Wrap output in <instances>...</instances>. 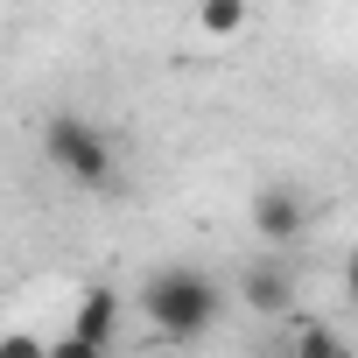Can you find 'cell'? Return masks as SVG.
Masks as SVG:
<instances>
[{
    "label": "cell",
    "instance_id": "obj_9",
    "mask_svg": "<svg viewBox=\"0 0 358 358\" xmlns=\"http://www.w3.org/2000/svg\"><path fill=\"white\" fill-rule=\"evenodd\" d=\"M0 358H50V344H36L29 330H8L0 337Z\"/></svg>",
    "mask_w": 358,
    "mask_h": 358
},
{
    "label": "cell",
    "instance_id": "obj_3",
    "mask_svg": "<svg viewBox=\"0 0 358 358\" xmlns=\"http://www.w3.org/2000/svg\"><path fill=\"white\" fill-rule=\"evenodd\" d=\"M302 225H309V204H302V190H288V183H267V190H253V232H260L267 246H288V239H302Z\"/></svg>",
    "mask_w": 358,
    "mask_h": 358
},
{
    "label": "cell",
    "instance_id": "obj_11",
    "mask_svg": "<svg viewBox=\"0 0 358 358\" xmlns=\"http://www.w3.org/2000/svg\"><path fill=\"white\" fill-rule=\"evenodd\" d=\"M288 358H302V351H288Z\"/></svg>",
    "mask_w": 358,
    "mask_h": 358
},
{
    "label": "cell",
    "instance_id": "obj_5",
    "mask_svg": "<svg viewBox=\"0 0 358 358\" xmlns=\"http://www.w3.org/2000/svg\"><path fill=\"white\" fill-rule=\"evenodd\" d=\"M71 330L92 337V344H113V330H120V295H113V288H85L78 309H71Z\"/></svg>",
    "mask_w": 358,
    "mask_h": 358
},
{
    "label": "cell",
    "instance_id": "obj_7",
    "mask_svg": "<svg viewBox=\"0 0 358 358\" xmlns=\"http://www.w3.org/2000/svg\"><path fill=\"white\" fill-rule=\"evenodd\" d=\"M197 29H204V36H225V43H232V36L246 29V0H204V8H197Z\"/></svg>",
    "mask_w": 358,
    "mask_h": 358
},
{
    "label": "cell",
    "instance_id": "obj_10",
    "mask_svg": "<svg viewBox=\"0 0 358 358\" xmlns=\"http://www.w3.org/2000/svg\"><path fill=\"white\" fill-rule=\"evenodd\" d=\"M344 295H351V302H358V253H351V260H344Z\"/></svg>",
    "mask_w": 358,
    "mask_h": 358
},
{
    "label": "cell",
    "instance_id": "obj_2",
    "mask_svg": "<svg viewBox=\"0 0 358 358\" xmlns=\"http://www.w3.org/2000/svg\"><path fill=\"white\" fill-rule=\"evenodd\" d=\"M43 155L57 162V176H71L78 190H120V148L99 120L85 113H50L43 127Z\"/></svg>",
    "mask_w": 358,
    "mask_h": 358
},
{
    "label": "cell",
    "instance_id": "obj_4",
    "mask_svg": "<svg viewBox=\"0 0 358 358\" xmlns=\"http://www.w3.org/2000/svg\"><path fill=\"white\" fill-rule=\"evenodd\" d=\"M239 295H246V309H260V316H295V274H288L281 260H253V267L239 274Z\"/></svg>",
    "mask_w": 358,
    "mask_h": 358
},
{
    "label": "cell",
    "instance_id": "obj_1",
    "mask_svg": "<svg viewBox=\"0 0 358 358\" xmlns=\"http://www.w3.org/2000/svg\"><path fill=\"white\" fill-rule=\"evenodd\" d=\"M218 309H225V295H218V281H211L204 267H155V274L141 281V316H148L155 337H169V344H197V337L218 323Z\"/></svg>",
    "mask_w": 358,
    "mask_h": 358
},
{
    "label": "cell",
    "instance_id": "obj_8",
    "mask_svg": "<svg viewBox=\"0 0 358 358\" xmlns=\"http://www.w3.org/2000/svg\"><path fill=\"white\" fill-rule=\"evenodd\" d=\"M50 358H113V344H92V337H78V330H64V337L50 344Z\"/></svg>",
    "mask_w": 358,
    "mask_h": 358
},
{
    "label": "cell",
    "instance_id": "obj_6",
    "mask_svg": "<svg viewBox=\"0 0 358 358\" xmlns=\"http://www.w3.org/2000/svg\"><path fill=\"white\" fill-rule=\"evenodd\" d=\"M288 323H295V351H302V358H358L330 323H316V316H288Z\"/></svg>",
    "mask_w": 358,
    "mask_h": 358
}]
</instances>
